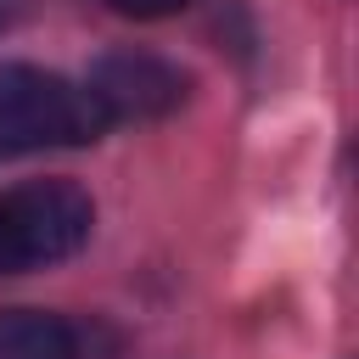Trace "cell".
<instances>
[{
	"label": "cell",
	"mask_w": 359,
	"mask_h": 359,
	"mask_svg": "<svg viewBox=\"0 0 359 359\" xmlns=\"http://www.w3.org/2000/svg\"><path fill=\"white\" fill-rule=\"evenodd\" d=\"M107 118H168L185 95H191V79L168 62V56H151V50H107L84 84Z\"/></svg>",
	"instance_id": "3957f363"
},
{
	"label": "cell",
	"mask_w": 359,
	"mask_h": 359,
	"mask_svg": "<svg viewBox=\"0 0 359 359\" xmlns=\"http://www.w3.org/2000/svg\"><path fill=\"white\" fill-rule=\"evenodd\" d=\"M0 359H79V331L45 309H0Z\"/></svg>",
	"instance_id": "277c9868"
},
{
	"label": "cell",
	"mask_w": 359,
	"mask_h": 359,
	"mask_svg": "<svg viewBox=\"0 0 359 359\" xmlns=\"http://www.w3.org/2000/svg\"><path fill=\"white\" fill-rule=\"evenodd\" d=\"M95 202L73 180H28L0 196V269H45L90 241Z\"/></svg>",
	"instance_id": "7a4b0ae2"
},
{
	"label": "cell",
	"mask_w": 359,
	"mask_h": 359,
	"mask_svg": "<svg viewBox=\"0 0 359 359\" xmlns=\"http://www.w3.org/2000/svg\"><path fill=\"white\" fill-rule=\"evenodd\" d=\"M0 22H6V0H0Z\"/></svg>",
	"instance_id": "8992f818"
},
{
	"label": "cell",
	"mask_w": 359,
	"mask_h": 359,
	"mask_svg": "<svg viewBox=\"0 0 359 359\" xmlns=\"http://www.w3.org/2000/svg\"><path fill=\"white\" fill-rule=\"evenodd\" d=\"M118 17H135V22H151V17H174V11H185L191 0H107Z\"/></svg>",
	"instance_id": "5b68a950"
},
{
	"label": "cell",
	"mask_w": 359,
	"mask_h": 359,
	"mask_svg": "<svg viewBox=\"0 0 359 359\" xmlns=\"http://www.w3.org/2000/svg\"><path fill=\"white\" fill-rule=\"evenodd\" d=\"M107 123L112 118L84 84L28 67V62L0 67V157H22L45 146H84L107 135Z\"/></svg>",
	"instance_id": "6da1fadb"
}]
</instances>
